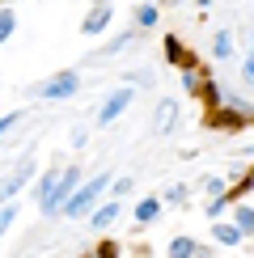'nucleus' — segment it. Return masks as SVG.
I'll use <instances>...</instances> for the list:
<instances>
[{
    "mask_svg": "<svg viewBox=\"0 0 254 258\" xmlns=\"http://www.w3.org/2000/svg\"><path fill=\"white\" fill-rule=\"evenodd\" d=\"M77 182H81V169H77V165H68V169H64V174H59V182H55V190H51V195L42 199V212H47V216H51V212L68 208V199L77 195Z\"/></svg>",
    "mask_w": 254,
    "mask_h": 258,
    "instance_id": "f257e3e1",
    "label": "nucleus"
},
{
    "mask_svg": "<svg viewBox=\"0 0 254 258\" xmlns=\"http://www.w3.org/2000/svg\"><path fill=\"white\" fill-rule=\"evenodd\" d=\"M106 182H110L106 174H98V178H89V182H85V186L77 190V195L68 199V216H85V212L93 208V199H98L102 190H106Z\"/></svg>",
    "mask_w": 254,
    "mask_h": 258,
    "instance_id": "f03ea898",
    "label": "nucleus"
},
{
    "mask_svg": "<svg viewBox=\"0 0 254 258\" xmlns=\"http://www.w3.org/2000/svg\"><path fill=\"white\" fill-rule=\"evenodd\" d=\"M77 93V72H59V77H51L47 85H42V98L59 102V98H72Z\"/></svg>",
    "mask_w": 254,
    "mask_h": 258,
    "instance_id": "7ed1b4c3",
    "label": "nucleus"
},
{
    "mask_svg": "<svg viewBox=\"0 0 254 258\" xmlns=\"http://www.w3.org/2000/svg\"><path fill=\"white\" fill-rule=\"evenodd\" d=\"M30 174H34V161L26 157V161H21V165L13 169V174H9L5 182H0V199H9V195H17V190L26 186V178H30Z\"/></svg>",
    "mask_w": 254,
    "mask_h": 258,
    "instance_id": "20e7f679",
    "label": "nucleus"
},
{
    "mask_svg": "<svg viewBox=\"0 0 254 258\" xmlns=\"http://www.w3.org/2000/svg\"><path fill=\"white\" fill-rule=\"evenodd\" d=\"M136 93L132 89H119V93H110L106 98V106H102V114H98V123H110V119H119V114L127 110V102H132Z\"/></svg>",
    "mask_w": 254,
    "mask_h": 258,
    "instance_id": "39448f33",
    "label": "nucleus"
},
{
    "mask_svg": "<svg viewBox=\"0 0 254 258\" xmlns=\"http://www.w3.org/2000/svg\"><path fill=\"white\" fill-rule=\"evenodd\" d=\"M106 26H110V5H93V13L85 17L81 30H85V34H102Z\"/></svg>",
    "mask_w": 254,
    "mask_h": 258,
    "instance_id": "423d86ee",
    "label": "nucleus"
},
{
    "mask_svg": "<svg viewBox=\"0 0 254 258\" xmlns=\"http://www.w3.org/2000/svg\"><path fill=\"white\" fill-rule=\"evenodd\" d=\"M165 55L174 59L178 68H186V72L195 68V55H190V51H186V47H182V42H178V38H165Z\"/></svg>",
    "mask_w": 254,
    "mask_h": 258,
    "instance_id": "0eeeda50",
    "label": "nucleus"
},
{
    "mask_svg": "<svg viewBox=\"0 0 254 258\" xmlns=\"http://www.w3.org/2000/svg\"><path fill=\"white\" fill-rule=\"evenodd\" d=\"M178 119V102L174 98H165L161 106H157V119H153V132H169V123Z\"/></svg>",
    "mask_w": 254,
    "mask_h": 258,
    "instance_id": "6e6552de",
    "label": "nucleus"
},
{
    "mask_svg": "<svg viewBox=\"0 0 254 258\" xmlns=\"http://www.w3.org/2000/svg\"><path fill=\"white\" fill-rule=\"evenodd\" d=\"M195 250H199V245L190 237H178L174 245H169V258H195Z\"/></svg>",
    "mask_w": 254,
    "mask_h": 258,
    "instance_id": "1a4fd4ad",
    "label": "nucleus"
},
{
    "mask_svg": "<svg viewBox=\"0 0 254 258\" xmlns=\"http://www.w3.org/2000/svg\"><path fill=\"white\" fill-rule=\"evenodd\" d=\"M233 229H237V233H250V229H254V212H250V208H237V220H233Z\"/></svg>",
    "mask_w": 254,
    "mask_h": 258,
    "instance_id": "9d476101",
    "label": "nucleus"
},
{
    "mask_svg": "<svg viewBox=\"0 0 254 258\" xmlns=\"http://www.w3.org/2000/svg\"><path fill=\"white\" fill-rule=\"evenodd\" d=\"M114 216H119V203H106L102 212H93V224H98V229H102V224H110Z\"/></svg>",
    "mask_w": 254,
    "mask_h": 258,
    "instance_id": "9b49d317",
    "label": "nucleus"
},
{
    "mask_svg": "<svg viewBox=\"0 0 254 258\" xmlns=\"http://www.w3.org/2000/svg\"><path fill=\"white\" fill-rule=\"evenodd\" d=\"M59 174H64V169H51V174H47V178L38 182V199H47L51 190H55V182H59Z\"/></svg>",
    "mask_w": 254,
    "mask_h": 258,
    "instance_id": "f8f14e48",
    "label": "nucleus"
},
{
    "mask_svg": "<svg viewBox=\"0 0 254 258\" xmlns=\"http://www.w3.org/2000/svg\"><path fill=\"white\" fill-rule=\"evenodd\" d=\"M13 21H17V17H13V9H0V42L13 34Z\"/></svg>",
    "mask_w": 254,
    "mask_h": 258,
    "instance_id": "ddd939ff",
    "label": "nucleus"
},
{
    "mask_svg": "<svg viewBox=\"0 0 254 258\" xmlns=\"http://www.w3.org/2000/svg\"><path fill=\"white\" fill-rule=\"evenodd\" d=\"M216 241H225V245H233V241H241V233L233 229V224H220V229H216Z\"/></svg>",
    "mask_w": 254,
    "mask_h": 258,
    "instance_id": "4468645a",
    "label": "nucleus"
},
{
    "mask_svg": "<svg viewBox=\"0 0 254 258\" xmlns=\"http://www.w3.org/2000/svg\"><path fill=\"white\" fill-rule=\"evenodd\" d=\"M157 216V199H144L140 208H136V220H153Z\"/></svg>",
    "mask_w": 254,
    "mask_h": 258,
    "instance_id": "2eb2a0df",
    "label": "nucleus"
},
{
    "mask_svg": "<svg viewBox=\"0 0 254 258\" xmlns=\"http://www.w3.org/2000/svg\"><path fill=\"white\" fill-rule=\"evenodd\" d=\"M208 123L212 127H237L241 119H237V114H208Z\"/></svg>",
    "mask_w": 254,
    "mask_h": 258,
    "instance_id": "dca6fc26",
    "label": "nucleus"
},
{
    "mask_svg": "<svg viewBox=\"0 0 254 258\" xmlns=\"http://www.w3.org/2000/svg\"><path fill=\"white\" fill-rule=\"evenodd\" d=\"M136 21H140V26H153V21H157V9H153V5H144L140 13H136Z\"/></svg>",
    "mask_w": 254,
    "mask_h": 258,
    "instance_id": "f3484780",
    "label": "nucleus"
},
{
    "mask_svg": "<svg viewBox=\"0 0 254 258\" xmlns=\"http://www.w3.org/2000/svg\"><path fill=\"white\" fill-rule=\"evenodd\" d=\"M13 216H17V208H13V203H9V208H0V233H5L9 224H13Z\"/></svg>",
    "mask_w": 254,
    "mask_h": 258,
    "instance_id": "a211bd4d",
    "label": "nucleus"
},
{
    "mask_svg": "<svg viewBox=\"0 0 254 258\" xmlns=\"http://www.w3.org/2000/svg\"><path fill=\"white\" fill-rule=\"evenodd\" d=\"M229 47H233V42H229V34H216V42H212V51H216V55H229Z\"/></svg>",
    "mask_w": 254,
    "mask_h": 258,
    "instance_id": "6ab92c4d",
    "label": "nucleus"
},
{
    "mask_svg": "<svg viewBox=\"0 0 254 258\" xmlns=\"http://www.w3.org/2000/svg\"><path fill=\"white\" fill-rule=\"evenodd\" d=\"M17 119H21V114H5V119H0V136H5V132H9V127H13Z\"/></svg>",
    "mask_w": 254,
    "mask_h": 258,
    "instance_id": "aec40b11",
    "label": "nucleus"
},
{
    "mask_svg": "<svg viewBox=\"0 0 254 258\" xmlns=\"http://www.w3.org/2000/svg\"><path fill=\"white\" fill-rule=\"evenodd\" d=\"M98 258H114V245H102V250H98Z\"/></svg>",
    "mask_w": 254,
    "mask_h": 258,
    "instance_id": "412c9836",
    "label": "nucleus"
},
{
    "mask_svg": "<svg viewBox=\"0 0 254 258\" xmlns=\"http://www.w3.org/2000/svg\"><path fill=\"white\" fill-rule=\"evenodd\" d=\"M246 77H250V81H254V59H250V63H246Z\"/></svg>",
    "mask_w": 254,
    "mask_h": 258,
    "instance_id": "4be33fe9",
    "label": "nucleus"
},
{
    "mask_svg": "<svg viewBox=\"0 0 254 258\" xmlns=\"http://www.w3.org/2000/svg\"><path fill=\"white\" fill-rule=\"evenodd\" d=\"M93 5H106V0H93Z\"/></svg>",
    "mask_w": 254,
    "mask_h": 258,
    "instance_id": "5701e85b",
    "label": "nucleus"
}]
</instances>
